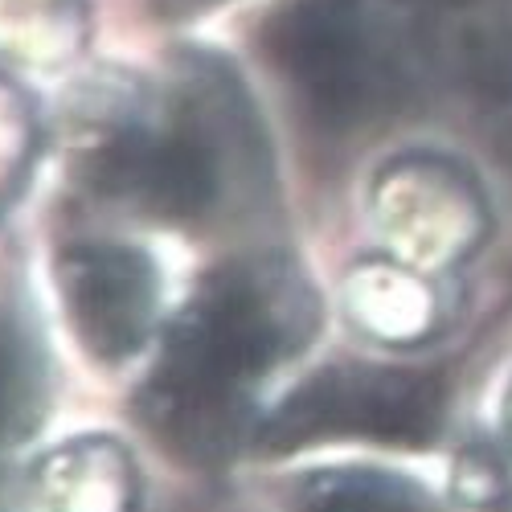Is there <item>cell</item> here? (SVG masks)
<instances>
[{"instance_id": "9c48e42d", "label": "cell", "mask_w": 512, "mask_h": 512, "mask_svg": "<svg viewBox=\"0 0 512 512\" xmlns=\"http://www.w3.org/2000/svg\"><path fill=\"white\" fill-rule=\"evenodd\" d=\"M37 414V365L25 336L0 320V455H5Z\"/></svg>"}, {"instance_id": "3957f363", "label": "cell", "mask_w": 512, "mask_h": 512, "mask_svg": "<svg viewBox=\"0 0 512 512\" xmlns=\"http://www.w3.org/2000/svg\"><path fill=\"white\" fill-rule=\"evenodd\" d=\"M443 426V386L431 373L390 365H328L259 426L263 451H300L328 439L426 447Z\"/></svg>"}, {"instance_id": "7a4b0ae2", "label": "cell", "mask_w": 512, "mask_h": 512, "mask_svg": "<svg viewBox=\"0 0 512 512\" xmlns=\"http://www.w3.org/2000/svg\"><path fill=\"white\" fill-rule=\"evenodd\" d=\"M271 62L328 127L386 115L410 82V46L365 0H295L263 33Z\"/></svg>"}, {"instance_id": "30bf717a", "label": "cell", "mask_w": 512, "mask_h": 512, "mask_svg": "<svg viewBox=\"0 0 512 512\" xmlns=\"http://www.w3.org/2000/svg\"><path fill=\"white\" fill-rule=\"evenodd\" d=\"M504 431H508V443H512V390L504 398Z\"/></svg>"}, {"instance_id": "ba28073f", "label": "cell", "mask_w": 512, "mask_h": 512, "mask_svg": "<svg viewBox=\"0 0 512 512\" xmlns=\"http://www.w3.org/2000/svg\"><path fill=\"white\" fill-rule=\"evenodd\" d=\"M295 512H443V504L410 476L377 467L312 472L295 488Z\"/></svg>"}, {"instance_id": "52a82bcc", "label": "cell", "mask_w": 512, "mask_h": 512, "mask_svg": "<svg viewBox=\"0 0 512 512\" xmlns=\"http://www.w3.org/2000/svg\"><path fill=\"white\" fill-rule=\"evenodd\" d=\"M349 308L361 328L377 332L381 340H422L439 320L435 291L414 267H369L349 287Z\"/></svg>"}, {"instance_id": "5b68a950", "label": "cell", "mask_w": 512, "mask_h": 512, "mask_svg": "<svg viewBox=\"0 0 512 512\" xmlns=\"http://www.w3.org/2000/svg\"><path fill=\"white\" fill-rule=\"evenodd\" d=\"M66 316L99 361L132 357L156 324V271L132 246H74L58 263Z\"/></svg>"}, {"instance_id": "277c9868", "label": "cell", "mask_w": 512, "mask_h": 512, "mask_svg": "<svg viewBox=\"0 0 512 512\" xmlns=\"http://www.w3.org/2000/svg\"><path fill=\"white\" fill-rule=\"evenodd\" d=\"M377 222L414 271H447L484 242L488 209L467 168L414 156L386 168Z\"/></svg>"}, {"instance_id": "6da1fadb", "label": "cell", "mask_w": 512, "mask_h": 512, "mask_svg": "<svg viewBox=\"0 0 512 512\" xmlns=\"http://www.w3.org/2000/svg\"><path fill=\"white\" fill-rule=\"evenodd\" d=\"M316 324V295L291 263L246 259L213 271L177 316L144 390L156 435L193 459L226 455L254 386L300 353Z\"/></svg>"}, {"instance_id": "7c38bea8", "label": "cell", "mask_w": 512, "mask_h": 512, "mask_svg": "<svg viewBox=\"0 0 512 512\" xmlns=\"http://www.w3.org/2000/svg\"><path fill=\"white\" fill-rule=\"evenodd\" d=\"M406 5H426V0H406Z\"/></svg>"}, {"instance_id": "8fae6325", "label": "cell", "mask_w": 512, "mask_h": 512, "mask_svg": "<svg viewBox=\"0 0 512 512\" xmlns=\"http://www.w3.org/2000/svg\"><path fill=\"white\" fill-rule=\"evenodd\" d=\"M168 5H177V9H201V5H213V0H168Z\"/></svg>"}, {"instance_id": "8992f818", "label": "cell", "mask_w": 512, "mask_h": 512, "mask_svg": "<svg viewBox=\"0 0 512 512\" xmlns=\"http://www.w3.org/2000/svg\"><path fill=\"white\" fill-rule=\"evenodd\" d=\"M107 193L136 201L156 218H197L218 197V148L197 123L136 127L115 136L99 156Z\"/></svg>"}]
</instances>
